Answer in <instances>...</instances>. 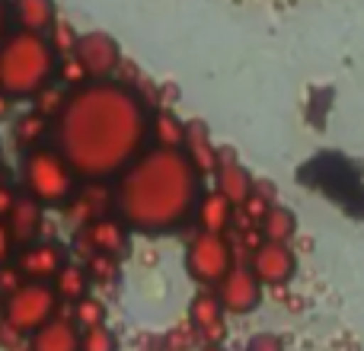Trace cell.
Returning <instances> with one entry per match:
<instances>
[{
  "label": "cell",
  "mask_w": 364,
  "mask_h": 351,
  "mask_svg": "<svg viewBox=\"0 0 364 351\" xmlns=\"http://www.w3.org/2000/svg\"><path fill=\"white\" fill-rule=\"evenodd\" d=\"M51 128L80 182H112L151 141V109L132 83L87 80L68 93Z\"/></svg>",
  "instance_id": "6da1fadb"
},
{
  "label": "cell",
  "mask_w": 364,
  "mask_h": 351,
  "mask_svg": "<svg viewBox=\"0 0 364 351\" xmlns=\"http://www.w3.org/2000/svg\"><path fill=\"white\" fill-rule=\"evenodd\" d=\"M201 173L173 147H144L112 179V207L132 233L170 237L195 217Z\"/></svg>",
  "instance_id": "7a4b0ae2"
},
{
  "label": "cell",
  "mask_w": 364,
  "mask_h": 351,
  "mask_svg": "<svg viewBox=\"0 0 364 351\" xmlns=\"http://www.w3.org/2000/svg\"><path fill=\"white\" fill-rule=\"evenodd\" d=\"M58 51L48 36L29 29H10L0 42V90L13 102L32 99L38 90L55 83Z\"/></svg>",
  "instance_id": "3957f363"
},
{
  "label": "cell",
  "mask_w": 364,
  "mask_h": 351,
  "mask_svg": "<svg viewBox=\"0 0 364 351\" xmlns=\"http://www.w3.org/2000/svg\"><path fill=\"white\" fill-rule=\"evenodd\" d=\"M80 176L68 163L55 144H38L32 151H23L19 160V192L36 198L42 207H64L70 195L77 192Z\"/></svg>",
  "instance_id": "277c9868"
},
{
  "label": "cell",
  "mask_w": 364,
  "mask_h": 351,
  "mask_svg": "<svg viewBox=\"0 0 364 351\" xmlns=\"http://www.w3.org/2000/svg\"><path fill=\"white\" fill-rule=\"evenodd\" d=\"M182 262H186V271L195 284H201V288H218L220 278L237 265V249H233L227 233L198 230L186 243Z\"/></svg>",
  "instance_id": "5b68a950"
},
{
  "label": "cell",
  "mask_w": 364,
  "mask_h": 351,
  "mask_svg": "<svg viewBox=\"0 0 364 351\" xmlns=\"http://www.w3.org/2000/svg\"><path fill=\"white\" fill-rule=\"evenodd\" d=\"M61 310L55 288L48 281H26L19 291H13L6 297V310H4V323L10 329H16L19 335L29 339L38 326L51 320V316Z\"/></svg>",
  "instance_id": "8992f818"
},
{
  "label": "cell",
  "mask_w": 364,
  "mask_h": 351,
  "mask_svg": "<svg viewBox=\"0 0 364 351\" xmlns=\"http://www.w3.org/2000/svg\"><path fill=\"white\" fill-rule=\"evenodd\" d=\"M252 275L262 281V288H284L291 284V278L297 275V252L291 249V243H275V239H262L256 249H250Z\"/></svg>",
  "instance_id": "52a82bcc"
},
{
  "label": "cell",
  "mask_w": 364,
  "mask_h": 351,
  "mask_svg": "<svg viewBox=\"0 0 364 351\" xmlns=\"http://www.w3.org/2000/svg\"><path fill=\"white\" fill-rule=\"evenodd\" d=\"M218 301L224 307V313L233 316H246L262 303V281L252 275V269L246 262H237L218 284Z\"/></svg>",
  "instance_id": "ba28073f"
},
{
  "label": "cell",
  "mask_w": 364,
  "mask_h": 351,
  "mask_svg": "<svg viewBox=\"0 0 364 351\" xmlns=\"http://www.w3.org/2000/svg\"><path fill=\"white\" fill-rule=\"evenodd\" d=\"M68 249H64V243H58V239H32V243L19 246L16 256H13V262L19 265V271L26 275V281H48L61 271V265L68 262Z\"/></svg>",
  "instance_id": "9c48e42d"
},
{
  "label": "cell",
  "mask_w": 364,
  "mask_h": 351,
  "mask_svg": "<svg viewBox=\"0 0 364 351\" xmlns=\"http://www.w3.org/2000/svg\"><path fill=\"white\" fill-rule=\"evenodd\" d=\"M74 55H77V61L83 64L90 80L115 77V70L122 68V48L109 32H83Z\"/></svg>",
  "instance_id": "30bf717a"
},
{
  "label": "cell",
  "mask_w": 364,
  "mask_h": 351,
  "mask_svg": "<svg viewBox=\"0 0 364 351\" xmlns=\"http://www.w3.org/2000/svg\"><path fill=\"white\" fill-rule=\"evenodd\" d=\"M128 239H132V230H128V224L119 214L115 217L102 214V217L90 220L87 227L77 230V243L87 246V256L90 252H106V256L122 259L128 252Z\"/></svg>",
  "instance_id": "8fae6325"
},
{
  "label": "cell",
  "mask_w": 364,
  "mask_h": 351,
  "mask_svg": "<svg viewBox=\"0 0 364 351\" xmlns=\"http://www.w3.org/2000/svg\"><path fill=\"white\" fill-rule=\"evenodd\" d=\"M29 351H80V326L70 316L55 313L29 335Z\"/></svg>",
  "instance_id": "7c38bea8"
},
{
  "label": "cell",
  "mask_w": 364,
  "mask_h": 351,
  "mask_svg": "<svg viewBox=\"0 0 364 351\" xmlns=\"http://www.w3.org/2000/svg\"><path fill=\"white\" fill-rule=\"evenodd\" d=\"M4 220H6V227H10V233H13V243H16V249H19V246H26V243H32V239L42 237L45 207L38 205L36 198H29L26 192H19L16 205L10 207V214H6Z\"/></svg>",
  "instance_id": "4fadbf2b"
},
{
  "label": "cell",
  "mask_w": 364,
  "mask_h": 351,
  "mask_svg": "<svg viewBox=\"0 0 364 351\" xmlns=\"http://www.w3.org/2000/svg\"><path fill=\"white\" fill-rule=\"evenodd\" d=\"M211 176H214V182H218V192L224 195V198H230L237 207L250 198L252 182H256L250 173H246V166L240 163L230 151H220L218 153V166H214Z\"/></svg>",
  "instance_id": "5bb4252c"
},
{
  "label": "cell",
  "mask_w": 364,
  "mask_h": 351,
  "mask_svg": "<svg viewBox=\"0 0 364 351\" xmlns=\"http://www.w3.org/2000/svg\"><path fill=\"white\" fill-rule=\"evenodd\" d=\"M188 320H192L195 333H201L205 339L218 342L220 333H224V307H220L218 294H214L211 288L198 291V294L192 297V303H188Z\"/></svg>",
  "instance_id": "9a60e30c"
},
{
  "label": "cell",
  "mask_w": 364,
  "mask_h": 351,
  "mask_svg": "<svg viewBox=\"0 0 364 351\" xmlns=\"http://www.w3.org/2000/svg\"><path fill=\"white\" fill-rule=\"evenodd\" d=\"M233 214H237V205L230 198L214 188V192H201L198 205H195V220H198V230L208 233H227L233 224Z\"/></svg>",
  "instance_id": "2e32d148"
},
{
  "label": "cell",
  "mask_w": 364,
  "mask_h": 351,
  "mask_svg": "<svg viewBox=\"0 0 364 351\" xmlns=\"http://www.w3.org/2000/svg\"><path fill=\"white\" fill-rule=\"evenodd\" d=\"M10 16L16 23V29L48 36L51 26L58 23V6L55 0H10Z\"/></svg>",
  "instance_id": "e0dca14e"
},
{
  "label": "cell",
  "mask_w": 364,
  "mask_h": 351,
  "mask_svg": "<svg viewBox=\"0 0 364 351\" xmlns=\"http://www.w3.org/2000/svg\"><path fill=\"white\" fill-rule=\"evenodd\" d=\"M182 151H186V157L195 163V170L201 176L214 173V166H218V147L211 144V134H208V128L201 125V122H186V141H182Z\"/></svg>",
  "instance_id": "ac0fdd59"
},
{
  "label": "cell",
  "mask_w": 364,
  "mask_h": 351,
  "mask_svg": "<svg viewBox=\"0 0 364 351\" xmlns=\"http://www.w3.org/2000/svg\"><path fill=\"white\" fill-rule=\"evenodd\" d=\"M51 288H55V294H58V301H61V303H77L80 297L90 294L93 281H90L87 265L70 262V259H68V262L61 265V271L51 278Z\"/></svg>",
  "instance_id": "d6986e66"
},
{
  "label": "cell",
  "mask_w": 364,
  "mask_h": 351,
  "mask_svg": "<svg viewBox=\"0 0 364 351\" xmlns=\"http://www.w3.org/2000/svg\"><path fill=\"white\" fill-rule=\"evenodd\" d=\"M48 134H51V122L45 119V115H38L36 109L16 115V119H13V128H10V138L19 151H32V147L45 144Z\"/></svg>",
  "instance_id": "ffe728a7"
},
{
  "label": "cell",
  "mask_w": 364,
  "mask_h": 351,
  "mask_svg": "<svg viewBox=\"0 0 364 351\" xmlns=\"http://www.w3.org/2000/svg\"><path fill=\"white\" fill-rule=\"evenodd\" d=\"M151 141L154 147H173L182 151V141H186V122L179 119L170 109H157L151 112Z\"/></svg>",
  "instance_id": "44dd1931"
},
{
  "label": "cell",
  "mask_w": 364,
  "mask_h": 351,
  "mask_svg": "<svg viewBox=\"0 0 364 351\" xmlns=\"http://www.w3.org/2000/svg\"><path fill=\"white\" fill-rule=\"evenodd\" d=\"M259 230H262V239H275V243H291L297 233V217L294 211H291L288 205H278V201H272L269 211H265L262 224H259Z\"/></svg>",
  "instance_id": "7402d4cb"
},
{
  "label": "cell",
  "mask_w": 364,
  "mask_h": 351,
  "mask_svg": "<svg viewBox=\"0 0 364 351\" xmlns=\"http://www.w3.org/2000/svg\"><path fill=\"white\" fill-rule=\"evenodd\" d=\"M70 320H74L80 329L102 326V323H106V303H102L100 297H93V294L80 297L77 303H70Z\"/></svg>",
  "instance_id": "603a6c76"
},
{
  "label": "cell",
  "mask_w": 364,
  "mask_h": 351,
  "mask_svg": "<svg viewBox=\"0 0 364 351\" xmlns=\"http://www.w3.org/2000/svg\"><path fill=\"white\" fill-rule=\"evenodd\" d=\"M68 93H70L68 87H55V83H48V87L38 90V93L29 99V102H32L29 109H36L38 115H45L48 122H55L58 112L64 109V102H68Z\"/></svg>",
  "instance_id": "cb8c5ba5"
},
{
  "label": "cell",
  "mask_w": 364,
  "mask_h": 351,
  "mask_svg": "<svg viewBox=\"0 0 364 351\" xmlns=\"http://www.w3.org/2000/svg\"><path fill=\"white\" fill-rule=\"evenodd\" d=\"M122 259L106 256V252H90L87 256V271H90V281L93 284H115L119 281V271H122Z\"/></svg>",
  "instance_id": "d4e9b609"
},
{
  "label": "cell",
  "mask_w": 364,
  "mask_h": 351,
  "mask_svg": "<svg viewBox=\"0 0 364 351\" xmlns=\"http://www.w3.org/2000/svg\"><path fill=\"white\" fill-rule=\"evenodd\" d=\"M80 351H119V339L106 323L93 329H80Z\"/></svg>",
  "instance_id": "484cf974"
},
{
  "label": "cell",
  "mask_w": 364,
  "mask_h": 351,
  "mask_svg": "<svg viewBox=\"0 0 364 351\" xmlns=\"http://www.w3.org/2000/svg\"><path fill=\"white\" fill-rule=\"evenodd\" d=\"M48 42L55 45L58 58H64V55H74V51H77V42H80V32H77L70 23H64V19H58V23L51 26V32H48Z\"/></svg>",
  "instance_id": "4316f807"
},
{
  "label": "cell",
  "mask_w": 364,
  "mask_h": 351,
  "mask_svg": "<svg viewBox=\"0 0 364 351\" xmlns=\"http://www.w3.org/2000/svg\"><path fill=\"white\" fill-rule=\"evenodd\" d=\"M55 80H61V87H68V90H77L80 83H87L90 77H87V70H83V64L77 61V55H64L61 61H58Z\"/></svg>",
  "instance_id": "83f0119b"
},
{
  "label": "cell",
  "mask_w": 364,
  "mask_h": 351,
  "mask_svg": "<svg viewBox=\"0 0 364 351\" xmlns=\"http://www.w3.org/2000/svg\"><path fill=\"white\" fill-rule=\"evenodd\" d=\"M26 284V275L19 271V265L16 262H6V265H0V294L4 297H10L13 291H19Z\"/></svg>",
  "instance_id": "f1b7e54d"
},
{
  "label": "cell",
  "mask_w": 364,
  "mask_h": 351,
  "mask_svg": "<svg viewBox=\"0 0 364 351\" xmlns=\"http://www.w3.org/2000/svg\"><path fill=\"white\" fill-rule=\"evenodd\" d=\"M246 351H284V342H282V335H275V333H259L250 339Z\"/></svg>",
  "instance_id": "f546056e"
},
{
  "label": "cell",
  "mask_w": 364,
  "mask_h": 351,
  "mask_svg": "<svg viewBox=\"0 0 364 351\" xmlns=\"http://www.w3.org/2000/svg\"><path fill=\"white\" fill-rule=\"evenodd\" d=\"M19 198V188L13 185V182H6V176H0V220L10 214V207L16 205Z\"/></svg>",
  "instance_id": "4dcf8cb0"
},
{
  "label": "cell",
  "mask_w": 364,
  "mask_h": 351,
  "mask_svg": "<svg viewBox=\"0 0 364 351\" xmlns=\"http://www.w3.org/2000/svg\"><path fill=\"white\" fill-rule=\"evenodd\" d=\"M13 256H16V243H13V233H10V227H6V220H0V265L13 262Z\"/></svg>",
  "instance_id": "1f68e13d"
},
{
  "label": "cell",
  "mask_w": 364,
  "mask_h": 351,
  "mask_svg": "<svg viewBox=\"0 0 364 351\" xmlns=\"http://www.w3.org/2000/svg\"><path fill=\"white\" fill-rule=\"evenodd\" d=\"M10 0H0V42L6 38V32H10Z\"/></svg>",
  "instance_id": "d6a6232c"
},
{
  "label": "cell",
  "mask_w": 364,
  "mask_h": 351,
  "mask_svg": "<svg viewBox=\"0 0 364 351\" xmlns=\"http://www.w3.org/2000/svg\"><path fill=\"white\" fill-rule=\"evenodd\" d=\"M10 112H13V99L4 93V90H0V122L10 119Z\"/></svg>",
  "instance_id": "836d02e7"
},
{
  "label": "cell",
  "mask_w": 364,
  "mask_h": 351,
  "mask_svg": "<svg viewBox=\"0 0 364 351\" xmlns=\"http://www.w3.org/2000/svg\"><path fill=\"white\" fill-rule=\"evenodd\" d=\"M4 310H6V297L0 294V323H4Z\"/></svg>",
  "instance_id": "e575fe53"
}]
</instances>
